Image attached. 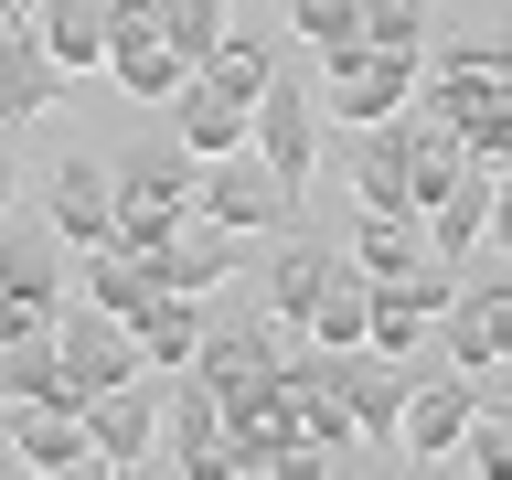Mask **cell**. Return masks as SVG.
Returning <instances> with one entry per match:
<instances>
[{
  "instance_id": "obj_1",
  "label": "cell",
  "mask_w": 512,
  "mask_h": 480,
  "mask_svg": "<svg viewBox=\"0 0 512 480\" xmlns=\"http://www.w3.org/2000/svg\"><path fill=\"white\" fill-rule=\"evenodd\" d=\"M192 171H203V160H192L171 128H160V139H139V150H118V160H107V192H118V214H107V246L139 256L160 224H182V214H192Z\"/></svg>"
},
{
  "instance_id": "obj_2",
  "label": "cell",
  "mask_w": 512,
  "mask_h": 480,
  "mask_svg": "<svg viewBox=\"0 0 512 480\" xmlns=\"http://www.w3.org/2000/svg\"><path fill=\"white\" fill-rule=\"evenodd\" d=\"M427 331H438V352L480 384V395H512V384H502V363H512V288H502V267H491V256H480V267H459V288L438 299V320H427Z\"/></svg>"
},
{
  "instance_id": "obj_3",
  "label": "cell",
  "mask_w": 512,
  "mask_h": 480,
  "mask_svg": "<svg viewBox=\"0 0 512 480\" xmlns=\"http://www.w3.org/2000/svg\"><path fill=\"white\" fill-rule=\"evenodd\" d=\"M246 150L278 171V192H288V203L310 192V171H320V96H310V75L267 64V86L246 96Z\"/></svg>"
},
{
  "instance_id": "obj_4",
  "label": "cell",
  "mask_w": 512,
  "mask_h": 480,
  "mask_svg": "<svg viewBox=\"0 0 512 480\" xmlns=\"http://www.w3.org/2000/svg\"><path fill=\"white\" fill-rule=\"evenodd\" d=\"M502 192H512V150H470L459 182L416 214L427 224V256H438V267H480V256H491V224H502Z\"/></svg>"
},
{
  "instance_id": "obj_5",
  "label": "cell",
  "mask_w": 512,
  "mask_h": 480,
  "mask_svg": "<svg viewBox=\"0 0 512 480\" xmlns=\"http://www.w3.org/2000/svg\"><path fill=\"white\" fill-rule=\"evenodd\" d=\"M320 118H342V128H363V118H395L416 96V54H384V43H363V32H342V43H320Z\"/></svg>"
},
{
  "instance_id": "obj_6",
  "label": "cell",
  "mask_w": 512,
  "mask_h": 480,
  "mask_svg": "<svg viewBox=\"0 0 512 480\" xmlns=\"http://www.w3.org/2000/svg\"><path fill=\"white\" fill-rule=\"evenodd\" d=\"M43 331H54V363H64V406H86V395H107V384L150 374V363H139V342H128V320L86 310L75 288H64V310L43 320Z\"/></svg>"
},
{
  "instance_id": "obj_7",
  "label": "cell",
  "mask_w": 512,
  "mask_h": 480,
  "mask_svg": "<svg viewBox=\"0 0 512 480\" xmlns=\"http://www.w3.org/2000/svg\"><path fill=\"white\" fill-rule=\"evenodd\" d=\"M192 214L224 224V235H288V214H299V203L278 192V171H267L256 150H214L203 171H192Z\"/></svg>"
},
{
  "instance_id": "obj_8",
  "label": "cell",
  "mask_w": 512,
  "mask_h": 480,
  "mask_svg": "<svg viewBox=\"0 0 512 480\" xmlns=\"http://www.w3.org/2000/svg\"><path fill=\"white\" fill-rule=\"evenodd\" d=\"M406 118H438L459 150H512V75H427L416 64Z\"/></svg>"
},
{
  "instance_id": "obj_9",
  "label": "cell",
  "mask_w": 512,
  "mask_h": 480,
  "mask_svg": "<svg viewBox=\"0 0 512 480\" xmlns=\"http://www.w3.org/2000/svg\"><path fill=\"white\" fill-rule=\"evenodd\" d=\"M160 459L182 480H235L224 470V395L203 374H182V363L160 374Z\"/></svg>"
},
{
  "instance_id": "obj_10",
  "label": "cell",
  "mask_w": 512,
  "mask_h": 480,
  "mask_svg": "<svg viewBox=\"0 0 512 480\" xmlns=\"http://www.w3.org/2000/svg\"><path fill=\"white\" fill-rule=\"evenodd\" d=\"M86 448L96 470H160V374H128L107 384V395H86Z\"/></svg>"
},
{
  "instance_id": "obj_11",
  "label": "cell",
  "mask_w": 512,
  "mask_h": 480,
  "mask_svg": "<svg viewBox=\"0 0 512 480\" xmlns=\"http://www.w3.org/2000/svg\"><path fill=\"white\" fill-rule=\"evenodd\" d=\"M139 267H150V288H182V299H203V288H224L235 267H246V235H224V224L182 214V224H160L150 246H139Z\"/></svg>"
},
{
  "instance_id": "obj_12",
  "label": "cell",
  "mask_w": 512,
  "mask_h": 480,
  "mask_svg": "<svg viewBox=\"0 0 512 480\" xmlns=\"http://www.w3.org/2000/svg\"><path fill=\"white\" fill-rule=\"evenodd\" d=\"M480 406V384L459 374V363H438V374H416L406 363V395H395V448L406 459H448V438H459V416Z\"/></svg>"
},
{
  "instance_id": "obj_13",
  "label": "cell",
  "mask_w": 512,
  "mask_h": 480,
  "mask_svg": "<svg viewBox=\"0 0 512 480\" xmlns=\"http://www.w3.org/2000/svg\"><path fill=\"white\" fill-rule=\"evenodd\" d=\"M0 438H11V459H22L32 480H86L96 470L86 416H75V406H0Z\"/></svg>"
},
{
  "instance_id": "obj_14",
  "label": "cell",
  "mask_w": 512,
  "mask_h": 480,
  "mask_svg": "<svg viewBox=\"0 0 512 480\" xmlns=\"http://www.w3.org/2000/svg\"><path fill=\"white\" fill-rule=\"evenodd\" d=\"M160 128H171V139H182L192 160H214V150H246V96H235V86H214V75L192 64L182 86L160 96Z\"/></svg>"
},
{
  "instance_id": "obj_15",
  "label": "cell",
  "mask_w": 512,
  "mask_h": 480,
  "mask_svg": "<svg viewBox=\"0 0 512 480\" xmlns=\"http://www.w3.org/2000/svg\"><path fill=\"white\" fill-rule=\"evenodd\" d=\"M406 150H416L406 107L352 128V203H363V214H416V192H406Z\"/></svg>"
},
{
  "instance_id": "obj_16",
  "label": "cell",
  "mask_w": 512,
  "mask_h": 480,
  "mask_svg": "<svg viewBox=\"0 0 512 480\" xmlns=\"http://www.w3.org/2000/svg\"><path fill=\"white\" fill-rule=\"evenodd\" d=\"M64 107V64L32 43V22L11 11L0 22V128H32V118H54Z\"/></svg>"
},
{
  "instance_id": "obj_17",
  "label": "cell",
  "mask_w": 512,
  "mask_h": 480,
  "mask_svg": "<svg viewBox=\"0 0 512 480\" xmlns=\"http://www.w3.org/2000/svg\"><path fill=\"white\" fill-rule=\"evenodd\" d=\"M107 214H118L107 160H54V182H43V235H54V246H107Z\"/></svg>"
},
{
  "instance_id": "obj_18",
  "label": "cell",
  "mask_w": 512,
  "mask_h": 480,
  "mask_svg": "<svg viewBox=\"0 0 512 480\" xmlns=\"http://www.w3.org/2000/svg\"><path fill=\"white\" fill-rule=\"evenodd\" d=\"M182 374H203L214 395H235V384H256V374H278V320H214V310H203V342H192Z\"/></svg>"
},
{
  "instance_id": "obj_19",
  "label": "cell",
  "mask_w": 512,
  "mask_h": 480,
  "mask_svg": "<svg viewBox=\"0 0 512 480\" xmlns=\"http://www.w3.org/2000/svg\"><path fill=\"white\" fill-rule=\"evenodd\" d=\"M0 299H11L32 331L64 310V246H54V235H32V224H0Z\"/></svg>"
},
{
  "instance_id": "obj_20",
  "label": "cell",
  "mask_w": 512,
  "mask_h": 480,
  "mask_svg": "<svg viewBox=\"0 0 512 480\" xmlns=\"http://www.w3.org/2000/svg\"><path fill=\"white\" fill-rule=\"evenodd\" d=\"M22 22H32V43H43V54L64 64V86L107 64V0H32Z\"/></svg>"
},
{
  "instance_id": "obj_21",
  "label": "cell",
  "mask_w": 512,
  "mask_h": 480,
  "mask_svg": "<svg viewBox=\"0 0 512 480\" xmlns=\"http://www.w3.org/2000/svg\"><path fill=\"white\" fill-rule=\"evenodd\" d=\"M128 342H139V363H150V374L192 363V342H203V299H182V288H150V299L128 310Z\"/></svg>"
},
{
  "instance_id": "obj_22",
  "label": "cell",
  "mask_w": 512,
  "mask_h": 480,
  "mask_svg": "<svg viewBox=\"0 0 512 480\" xmlns=\"http://www.w3.org/2000/svg\"><path fill=\"white\" fill-rule=\"evenodd\" d=\"M331 267H342V246H320V235H288L278 267H267V320H278V331H299V320H310V299L331 288Z\"/></svg>"
},
{
  "instance_id": "obj_23",
  "label": "cell",
  "mask_w": 512,
  "mask_h": 480,
  "mask_svg": "<svg viewBox=\"0 0 512 480\" xmlns=\"http://www.w3.org/2000/svg\"><path fill=\"white\" fill-rule=\"evenodd\" d=\"M64 288L86 299V310H107V320H128L139 299H150V267L128 246H75V267H64Z\"/></svg>"
},
{
  "instance_id": "obj_24",
  "label": "cell",
  "mask_w": 512,
  "mask_h": 480,
  "mask_svg": "<svg viewBox=\"0 0 512 480\" xmlns=\"http://www.w3.org/2000/svg\"><path fill=\"white\" fill-rule=\"evenodd\" d=\"M0 406H64L54 331H0Z\"/></svg>"
},
{
  "instance_id": "obj_25",
  "label": "cell",
  "mask_w": 512,
  "mask_h": 480,
  "mask_svg": "<svg viewBox=\"0 0 512 480\" xmlns=\"http://www.w3.org/2000/svg\"><path fill=\"white\" fill-rule=\"evenodd\" d=\"M342 256L363 267V278H416V267H427V224L416 214H363Z\"/></svg>"
},
{
  "instance_id": "obj_26",
  "label": "cell",
  "mask_w": 512,
  "mask_h": 480,
  "mask_svg": "<svg viewBox=\"0 0 512 480\" xmlns=\"http://www.w3.org/2000/svg\"><path fill=\"white\" fill-rule=\"evenodd\" d=\"M267 64H278V32L224 22V32H214V54H203V75H214V86H235V96H256V86H267Z\"/></svg>"
},
{
  "instance_id": "obj_27",
  "label": "cell",
  "mask_w": 512,
  "mask_h": 480,
  "mask_svg": "<svg viewBox=\"0 0 512 480\" xmlns=\"http://www.w3.org/2000/svg\"><path fill=\"white\" fill-rule=\"evenodd\" d=\"M150 11H160V43H171L182 64H203V54H214V32L235 22L224 0H150Z\"/></svg>"
},
{
  "instance_id": "obj_28",
  "label": "cell",
  "mask_w": 512,
  "mask_h": 480,
  "mask_svg": "<svg viewBox=\"0 0 512 480\" xmlns=\"http://www.w3.org/2000/svg\"><path fill=\"white\" fill-rule=\"evenodd\" d=\"M352 32L384 43V54H416L427 43V0H352Z\"/></svg>"
},
{
  "instance_id": "obj_29",
  "label": "cell",
  "mask_w": 512,
  "mask_h": 480,
  "mask_svg": "<svg viewBox=\"0 0 512 480\" xmlns=\"http://www.w3.org/2000/svg\"><path fill=\"white\" fill-rule=\"evenodd\" d=\"M416 64H427V75H512L491 32H427V43H416Z\"/></svg>"
},
{
  "instance_id": "obj_30",
  "label": "cell",
  "mask_w": 512,
  "mask_h": 480,
  "mask_svg": "<svg viewBox=\"0 0 512 480\" xmlns=\"http://www.w3.org/2000/svg\"><path fill=\"white\" fill-rule=\"evenodd\" d=\"M288 32L320 54V43H342V32H352V0H288Z\"/></svg>"
},
{
  "instance_id": "obj_31",
  "label": "cell",
  "mask_w": 512,
  "mask_h": 480,
  "mask_svg": "<svg viewBox=\"0 0 512 480\" xmlns=\"http://www.w3.org/2000/svg\"><path fill=\"white\" fill-rule=\"evenodd\" d=\"M11 192H22V171H11V150H0V214H11Z\"/></svg>"
},
{
  "instance_id": "obj_32",
  "label": "cell",
  "mask_w": 512,
  "mask_h": 480,
  "mask_svg": "<svg viewBox=\"0 0 512 480\" xmlns=\"http://www.w3.org/2000/svg\"><path fill=\"white\" fill-rule=\"evenodd\" d=\"M0 331H32V320H22V310H11V299H0Z\"/></svg>"
},
{
  "instance_id": "obj_33",
  "label": "cell",
  "mask_w": 512,
  "mask_h": 480,
  "mask_svg": "<svg viewBox=\"0 0 512 480\" xmlns=\"http://www.w3.org/2000/svg\"><path fill=\"white\" fill-rule=\"evenodd\" d=\"M427 11H448V0H427Z\"/></svg>"
}]
</instances>
